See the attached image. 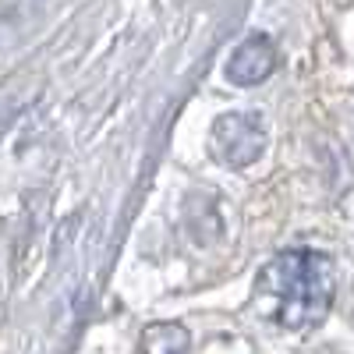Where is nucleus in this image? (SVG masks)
<instances>
[{
	"label": "nucleus",
	"mask_w": 354,
	"mask_h": 354,
	"mask_svg": "<svg viewBox=\"0 0 354 354\" xmlns=\"http://www.w3.org/2000/svg\"><path fill=\"white\" fill-rule=\"evenodd\" d=\"M277 68V46L270 36H248L238 50H234V57L227 61V78L234 85H259L273 75Z\"/></svg>",
	"instance_id": "3"
},
{
	"label": "nucleus",
	"mask_w": 354,
	"mask_h": 354,
	"mask_svg": "<svg viewBox=\"0 0 354 354\" xmlns=\"http://www.w3.org/2000/svg\"><path fill=\"white\" fill-rule=\"evenodd\" d=\"M188 330L177 322H156L142 337V354H188Z\"/></svg>",
	"instance_id": "4"
},
{
	"label": "nucleus",
	"mask_w": 354,
	"mask_h": 354,
	"mask_svg": "<svg viewBox=\"0 0 354 354\" xmlns=\"http://www.w3.org/2000/svg\"><path fill=\"white\" fill-rule=\"evenodd\" d=\"M337 298V270L315 248H287L259 270L255 308L273 326L301 333L330 315Z\"/></svg>",
	"instance_id": "1"
},
{
	"label": "nucleus",
	"mask_w": 354,
	"mask_h": 354,
	"mask_svg": "<svg viewBox=\"0 0 354 354\" xmlns=\"http://www.w3.org/2000/svg\"><path fill=\"white\" fill-rule=\"evenodd\" d=\"M209 149L230 170L252 167L262 156V149H266L262 117L259 113H223L220 121L213 124V131H209Z\"/></svg>",
	"instance_id": "2"
}]
</instances>
